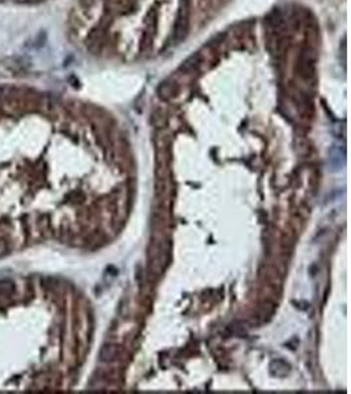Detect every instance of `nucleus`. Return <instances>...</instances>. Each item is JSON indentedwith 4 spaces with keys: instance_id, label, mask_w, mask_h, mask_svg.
Wrapping results in <instances>:
<instances>
[{
    "instance_id": "f257e3e1",
    "label": "nucleus",
    "mask_w": 351,
    "mask_h": 394,
    "mask_svg": "<svg viewBox=\"0 0 351 394\" xmlns=\"http://www.w3.org/2000/svg\"><path fill=\"white\" fill-rule=\"evenodd\" d=\"M190 9H191V0H180L178 16H176L173 33L175 44L183 41L187 36L188 28H190Z\"/></svg>"
},
{
    "instance_id": "f03ea898",
    "label": "nucleus",
    "mask_w": 351,
    "mask_h": 394,
    "mask_svg": "<svg viewBox=\"0 0 351 394\" xmlns=\"http://www.w3.org/2000/svg\"><path fill=\"white\" fill-rule=\"evenodd\" d=\"M201 63V55L199 53H195V54L190 55L188 58H186L182 62V64L179 66V70L184 74H191L193 71H196L197 67L200 66Z\"/></svg>"
},
{
    "instance_id": "7ed1b4c3",
    "label": "nucleus",
    "mask_w": 351,
    "mask_h": 394,
    "mask_svg": "<svg viewBox=\"0 0 351 394\" xmlns=\"http://www.w3.org/2000/svg\"><path fill=\"white\" fill-rule=\"evenodd\" d=\"M116 347L114 346H104L100 351L101 362H112L116 358Z\"/></svg>"
},
{
    "instance_id": "20e7f679",
    "label": "nucleus",
    "mask_w": 351,
    "mask_h": 394,
    "mask_svg": "<svg viewBox=\"0 0 351 394\" xmlns=\"http://www.w3.org/2000/svg\"><path fill=\"white\" fill-rule=\"evenodd\" d=\"M15 284L12 280H0V296H8L14 293Z\"/></svg>"
}]
</instances>
